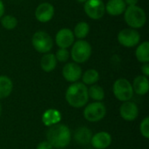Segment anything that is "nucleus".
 Returning <instances> with one entry per match:
<instances>
[{
    "mask_svg": "<svg viewBox=\"0 0 149 149\" xmlns=\"http://www.w3.org/2000/svg\"><path fill=\"white\" fill-rule=\"evenodd\" d=\"M135 56L139 62L144 64L149 62V42L144 41L140 44L135 51Z\"/></svg>",
    "mask_w": 149,
    "mask_h": 149,
    "instance_id": "nucleus-20",
    "label": "nucleus"
},
{
    "mask_svg": "<svg viewBox=\"0 0 149 149\" xmlns=\"http://www.w3.org/2000/svg\"><path fill=\"white\" fill-rule=\"evenodd\" d=\"M90 143L94 148L106 149L111 145L112 137L107 132H99L93 135Z\"/></svg>",
    "mask_w": 149,
    "mask_h": 149,
    "instance_id": "nucleus-14",
    "label": "nucleus"
},
{
    "mask_svg": "<svg viewBox=\"0 0 149 149\" xmlns=\"http://www.w3.org/2000/svg\"><path fill=\"white\" fill-rule=\"evenodd\" d=\"M1 114H2V105L0 103V116H1Z\"/></svg>",
    "mask_w": 149,
    "mask_h": 149,
    "instance_id": "nucleus-33",
    "label": "nucleus"
},
{
    "mask_svg": "<svg viewBox=\"0 0 149 149\" xmlns=\"http://www.w3.org/2000/svg\"><path fill=\"white\" fill-rule=\"evenodd\" d=\"M36 149H53V148L48 141H41Z\"/></svg>",
    "mask_w": 149,
    "mask_h": 149,
    "instance_id": "nucleus-28",
    "label": "nucleus"
},
{
    "mask_svg": "<svg viewBox=\"0 0 149 149\" xmlns=\"http://www.w3.org/2000/svg\"><path fill=\"white\" fill-rule=\"evenodd\" d=\"M106 12L113 17H117L124 13L127 4L124 0H108L105 4Z\"/></svg>",
    "mask_w": 149,
    "mask_h": 149,
    "instance_id": "nucleus-15",
    "label": "nucleus"
},
{
    "mask_svg": "<svg viewBox=\"0 0 149 149\" xmlns=\"http://www.w3.org/2000/svg\"><path fill=\"white\" fill-rule=\"evenodd\" d=\"M127 6H134V5H137L139 0H124Z\"/></svg>",
    "mask_w": 149,
    "mask_h": 149,
    "instance_id": "nucleus-30",
    "label": "nucleus"
},
{
    "mask_svg": "<svg viewBox=\"0 0 149 149\" xmlns=\"http://www.w3.org/2000/svg\"><path fill=\"white\" fill-rule=\"evenodd\" d=\"M107 114V107L101 101H95L87 105L83 112L84 118L89 122H98Z\"/></svg>",
    "mask_w": 149,
    "mask_h": 149,
    "instance_id": "nucleus-7",
    "label": "nucleus"
},
{
    "mask_svg": "<svg viewBox=\"0 0 149 149\" xmlns=\"http://www.w3.org/2000/svg\"><path fill=\"white\" fill-rule=\"evenodd\" d=\"M71 57L74 63L83 64L86 62L92 55V45L84 39H79L72 45Z\"/></svg>",
    "mask_w": 149,
    "mask_h": 149,
    "instance_id": "nucleus-4",
    "label": "nucleus"
},
{
    "mask_svg": "<svg viewBox=\"0 0 149 149\" xmlns=\"http://www.w3.org/2000/svg\"><path fill=\"white\" fill-rule=\"evenodd\" d=\"M13 83L11 79L4 75L0 76V99L7 98L12 92Z\"/></svg>",
    "mask_w": 149,
    "mask_h": 149,
    "instance_id": "nucleus-21",
    "label": "nucleus"
},
{
    "mask_svg": "<svg viewBox=\"0 0 149 149\" xmlns=\"http://www.w3.org/2000/svg\"><path fill=\"white\" fill-rule=\"evenodd\" d=\"M77 2H79V3H85L87 0H76Z\"/></svg>",
    "mask_w": 149,
    "mask_h": 149,
    "instance_id": "nucleus-32",
    "label": "nucleus"
},
{
    "mask_svg": "<svg viewBox=\"0 0 149 149\" xmlns=\"http://www.w3.org/2000/svg\"><path fill=\"white\" fill-rule=\"evenodd\" d=\"M47 141L57 149L67 147L72 140V133L70 128L63 124H56L49 127L46 133Z\"/></svg>",
    "mask_w": 149,
    "mask_h": 149,
    "instance_id": "nucleus-1",
    "label": "nucleus"
},
{
    "mask_svg": "<svg viewBox=\"0 0 149 149\" xmlns=\"http://www.w3.org/2000/svg\"><path fill=\"white\" fill-rule=\"evenodd\" d=\"M74 38L75 37L71 29L63 28L57 32L55 36V42L59 48L67 49L73 45V43L75 42Z\"/></svg>",
    "mask_w": 149,
    "mask_h": 149,
    "instance_id": "nucleus-11",
    "label": "nucleus"
},
{
    "mask_svg": "<svg viewBox=\"0 0 149 149\" xmlns=\"http://www.w3.org/2000/svg\"><path fill=\"white\" fill-rule=\"evenodd\" d=\"M140 132L141 134V135L146 138H149V118L146 117L141 123L140 125Z\"/></svg>",
    "mask_w": 149,
    "mask_h": 149,
    "instance_id": "nucleus-27",
    "label": "nucleus"
},
{
    "mask_svg": "<svg viewBox=\"0 0 149 149\" xmlns=\"http://www.w3.org/2000/svg\"><path fill=\"white\" fill-rule=\"evenodd\" d=\"M118 42L124 47L132 48L136 46L141 41V35L135 29L126 28L121 30L117 36Z\"/></svg>",
    "mask_w": 149,
    "mask_h": 149,
    "instance_id": "nucleus-8",
    "label": "nucleus"
},
{
    "mask_svg": "<svg viewBox=\"0 0 149 149\" xmlns=\"http://www.w3.org/2000/svg\"><path fill=\"white\" fill-rule=\"evenodd\" d=\"M55 13L54 7L52 3L45 2L38 5L35 10V17L40 23L50 22Z\"/></svg>",
    "mask_w": 149,
    "mask_h": 149,
    "instance_id": "nucleus-10",
    "label": "nucleus"
},
{
    "mask_svg": "<svg viewBox=\"0 0 149 149\" xmlns=\"http://www.w3.org/2000/svg\"><path fill=\"white\" fill-rule=\"evenodd\" d=\"M82 81L83 84L89 85H95V83H97L100 79V73L97 70L95 69H88L86 70L83 74H82Z\"/></svg>",
    "mask_w": 149,
    "mask_h": 149,
    "instance_id": "nucleus-22",
    "label": "nucleus"
},
{
    "mask_svg": "<svg viewBox=\"0 0 149 149\" xmlns=\"http://www.w3.org/2000/svg\"><path fill=\"white\" fill-rule=\"evenodd\" d=\"M54 55H55V57H56L57 61L61 62V63H64V62H66V61L69 59L70 52H68L67 49L59 48V49L56 52V54H54Z\"/></svg>",
    "mask_w": 149,
    "mask_h": 149,
    "instance_id": "nucleus-26",
    "label": "nucleus"
},
{
    "mask_svg": "<svg viewBox=\"0 0 149 149\" xmlns=\"http://www.w3.org/2000/svg\"><path fill=\"white\" fill-rule=\"evenodd\" d=\"M120 114L121 118L127 121H133L139 116L138 106L132 101H125L120 107Z\"/></svg>",
    "mask_w": 149,
    "mask_h": 149,
    "instance_id": "nucleus-13",
    "label": "nucleus"
},
{
    "mask_svg": "<svg viewBox=\"0 0 149 149\" xmlns=\"http://www.w3.org/2000/svg\"><path fill=\"white\" fill-rule=\"evenodd\" d=\"M74 140L78 144L80 145H87L91 142V139L93 137L92 131L86 127H82L78 128L74 132Z\"/></svg>",
    "mask_w": 149,
    "mask_h": 149,
    "instance_id": "nucleus-18",
    "label": "nucleus"
},
{
    "mask_svg": "<svg viewBox=\"0 0 149 149\" xmlns=\"http://www.w3.org/2000/svg\"><path fill=\"white\" fill-rule=\"evenodd\" d=\"M60 149H62V148H60Z\"/></svg>",
    "mask_w": 149,
    "mask_h": 149,
    "instance_id": "nucleus-35",
    "label": "nucleus"
},
{
    "mask_svg": "<svg viewBox=\"0 0 149 149\" xmlns=\"http://www.w3.org/2000/svg\"><path fill=\"white\" fill-rule=\"evenodd\" d=\"M84 10L91 19L99 20L106 13L105 3L102 0H87L84 3Z\"/></svg>",
    "mask_w": 149,
    "mask_h": 149,
    "instance_id": "nucleus-9",
    "label": "nucleus"
},
{
    "mask_svg": "<svg viewBox=\"0 0 149 149\" xmlns=\"http://www.w3.org/2000/svg\"><path fill=\"white\" fill-rule=\"evenodd\" d=\"M90 31V26L88 24V23L81 21L79 22L73 30V35L74 37H76L78 39H84L85 38L87 37V35L89 34Z\"/></svg>",
    "mask_w": 149,
    "mask_h": 149,
    "instance_id": "nucleus-23",
    "label": "nucleus"
},
{
    "mask_svg": "<svg viewBox=\"0 0 149 149\" xmlns=\"http://www.w3.org/2000/svg\"><path fill=\"white\" fill-rule=\"evenodd\" d=\"M124 19L127 24L132 29L142 28L147 22V15L145 10L140 6H127L124 11Z\"/></svg>",
    "mask_w": 149,
    "mask_h": 149,
    "instance_id": "nucleus-3",
    "label": "nucleus"
},
{
    "mask_svg": "<svg viewBox=\"0 0 149 149\" xmlns=\"http://www.w3.org/2000/svg\"><path fill=\"white\" fill-rule=\"evenodd\" d=\"M31 44L37 52L44 54L48 53L53 47L52 38L44 31H38L32 35Z\"/></svg>",
    "mask_w": 149,
    "mask_h": 149,
    "instance_id": "nucleus-5",
    "label": "nucleus"
},
{
    "mask_svg": "<svg viewBox=\"0 0 149 149\" xmlns=\"http://www.w3.org/2000/svg\"><path fill=\"white\" fill-rule=\"evenodd\" d=\"M88 91V97L93 99L96 101H101L105 98V92L104 89L98 85H92Z\"/></svg>",
    "mask_w": 149,
    "mask_h": 149,
    "instance_id": "nucleus-24",
    "label": "nucleus"
},
{
    "mask_svg": "<svg viewBox=\"0 0 149 149\" xmlns=\"http://www.w3.org/2000/svg\"><path fill=\"white\" fill-rule=\"evenodd\" d=\"M141 71L144 76L148 77L149 76V64L148 63H144L143 65L141 66Z\"/></svg>",
    "mask_w": 149,
    "mask_h": 149,
    "instance_id": "nucleus-29",
    "label": "nucleus"
},
{
    "mask_svg": "<svg viewBox=\"0 0 149 149\" xmlns=\"http://www.w3.org/2000/svg\"><path fill=\"white\" fill-rule=\"evenodd\" d=\"M4 10H5L4 4H3V1H2V0H0V18L3 16V14H4Z\"/></svg>",
    "mask_w": 149,
    "mask_h": 149,
    "instance_id": "nucleus-31",
    "label": "nucleus"
},
{
    "mask_svg": "<svg viewBox=\"0 0 149 149\" xmlns=\"http://www.w3.org/2000/svg\"><path fill=\"white\" fill-rule=\"evenodd\" d=\"M53 1H55V0H53Z\"/></svg>",
    "mask_w": 149,
    "mask_h": 149,
    "instance_id": "nucleus-34",
    "label": "nucleus"
},
{
    "mask_svg": "<svg viewBox=\"0 0 149 149\" xmlns=\"http://www.w3.org/2000/svg\"><path fill=\"white\" fill-rule=\"evenodd\" d=\"M87 89L86 86L81 82L72 83L65 93V100L67 103L74 108L85 107L89 99Z\"/></svg>",
    "mask_w": 149,
    "mask_h": 149,
    "instance_id": "nucleus-2",
    "label": "nucleus"
},
{
    "mask_svg": "<svg viewBox=\"0 0 149 149\" xmlns=\"http://www.w3.org/2000/svg\"><path fill=\"white\" fill-rule=\"evenodd\" d=\"M134 93H137L138 95H146L148 92L149 82L148 77L144 75L137 76L132 84Z\"/></svg>",
    "mask_w": 149,
    "mask_h": 149,
    "instance_id": "nucleus-17",
    "label": "nucleus"
},
{
    "mask_svg": "<svg viewBox=\"0 0 149 149\" xmlns=\"http://www.w3.org/2000/svg\"><path fill=\"white\" fill-rule=\"evenodd\" d=\"M62 119L61 113L58 110L52 108L46 110L42 115V122L46 127H52L58 124Z\"/></svg>",
    "mask_w": 149,
    "mask_h": 149,
    "instance_id": "nucleus-16",
    "label": "nucleus"
},
{
    "mask_svg": "<svg viewBox=\"0 0 149 149\" xmlns=\"http://www.w3.org/2000/svg\"><path fill=\"white\" fill-rule=\"evenodd\" d=\"M0 22H1L2 26L5 30H9V31L15 29L17 25V19L16 17H14L12 15L3 16L0 18Z\"/></svg>",
    "mask_w": 149,
    "mask_h": 149,
    "instance_id": "nucleus-25",
    "label": "nucleus"
},
{
    "mask_svg": "<svg viewBox=\"0 0 149 149\" xmlns=\"http://www.w3.org/2000/svg\"><path fill=\"white\" fill-rule=\"evenodd\" d=\"M62 75L64 79L71 83L78 82V80L82 76V69L79 64L74 62H70L65 64L62 70Z\"/></svg>",
    "mask_w": 149,
    "mask_h": 149,
    "instance_id": "nucleus-12",
    "label": "nucleus"
},
{
    "mask_svg": "<svg viewBox=\"0 0 149 149\" xmlns=\"http://www.w3.org/2000/svg\"><path fill=\"white\" fill-rule=\"evenodd\" d=\"M113 92L116 99L122 102L129 101L134 96L132 84L125 78L118 79L113 83Z\"/></svg>",
    "mask_w": 149,
    "mask_h": 149,
    "instance_id": "nucleus-6",
    "label": "nucleus"
},
{
    "mask_svg": "<svg viewBox=\"0 0 149 149\" xmlns=\"http://www.w3.org/2000/svg\"><path fill=\"white\" fill-rule=\"evenodd\" d=\"M57 59L54 54L52 53H45L43 55L40 60V65L43 71L45 72H52L56 66H57Z\"/></svg>",
    "mask_w": 149,
    "mask_h": 149,
    "instance_id": "nucleus-19",
    "label": "nucleus"
}]
</instances>
